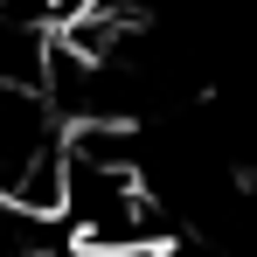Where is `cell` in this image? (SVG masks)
Returning a JSON list of instances; mask_svg holds the SVG:
<instances>
[{
	"instance_id": "cell-3",
	"label": "cell",
	"mask_w": 257,
	"mask_h": 257,
	"mask_svg": "<svg viewBox=\"0 0 257 257\" xmlns=\"http://www.w3.org/2000/svg\"><path fill=\"white\" fill-rule=\"evenodd\" d=\"M42 257H139V250H97V243H77V236H70L63 250H42Z\"/></svg>"
},
{
	"instance_id": "cell-2",
	"label": "cell",
	"mask_w": 257,
	"mask_h": 257,
	"mask_svg": "<svg viewBox=\"0 0 257 257\" xmlns=\"http://www.w3.org/2000/svg\"><path fill=\"white\" fill-rule=\"evenodd\" d=\"M97 7H104V0H42V21H56V28L70 35V28H84Z\"/></svg>"
},
{
	"instance_id": "cell-1",
	"label": "cell",
	"mask_w": 257,
	"mask_h": 257,
	"mask_svg": "<svg viewBox=\"0 0 257 257\" xmlns=\"http://www.w3.org/2000/svg\"><path fill=\"white\" fill-rule=\"evenodd\" d=\"M0 202L21 215H63L70 202V139L56 132V97L0 84Z\"/></svg>"
},
{
	"instance_id": "cell-4",
	"label": "cell",
	"mask_w": 257,
	"mask_h": 257,
	"mask_svg": "<svg viewBox=\"0 0 257 257\" xmlns=\"http://www.w3.org/2000/svg\"><path fill=\"white\" fill-rule=\"evenodd\" d=\"M174 257H215V250H174Z\"/></svg>"
}]
</instances>
